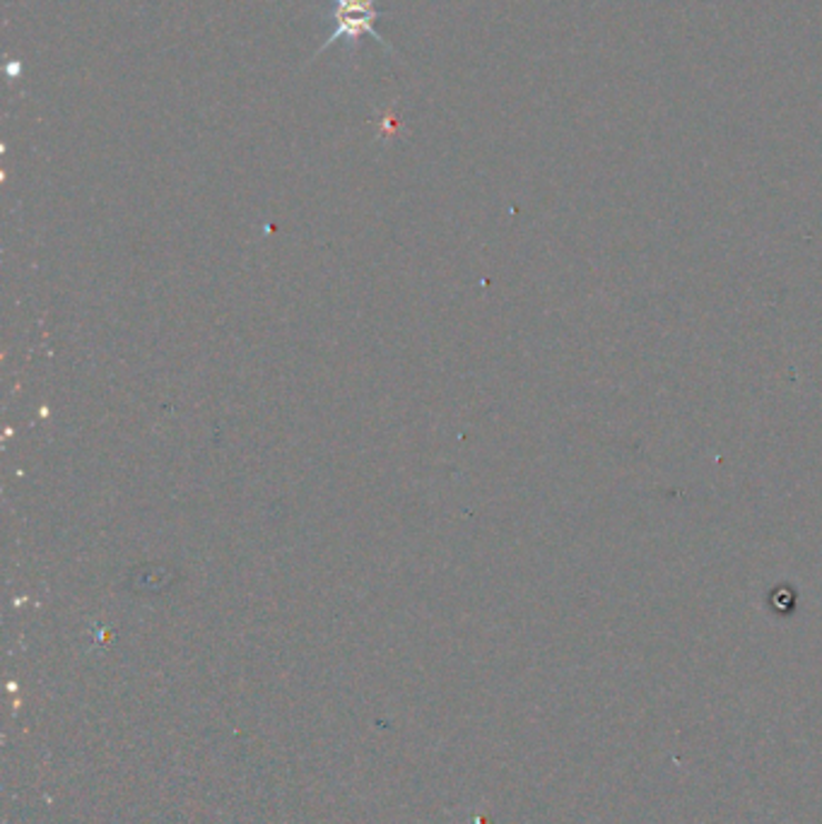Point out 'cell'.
<instances>
[{
  "label": "cell",
  "instance_id": "6da1fadb",
  "mask_svg": "<svg viewBox=\"0 0 822 824\" xmlns=\"http://www.w3.org/2000/svg\"><path fill=\"white\" fill-rule=\"evenodd\" d=\"M379 18L381 12L377 10V0H333L335 30L331 32V37H325L323 44L317 49L314 59H319V56L329 47H333L335 41H345V44L355 51L362 37H372L381 47L393 51L389 41L384 37H379L374 30V22Z\"/></svg>",
  "mask_w": 822,
  "mask_h": 824
}]
</instances>
